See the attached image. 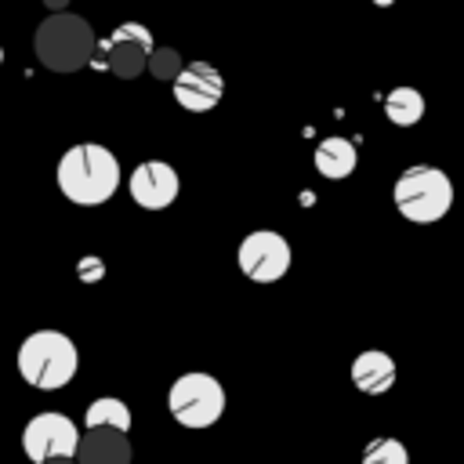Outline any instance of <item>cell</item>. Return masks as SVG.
<instances>
[{
    "mask_svg": "<svg viewBox=\"0 0 464 464\" xmlns=\"http://www.w3.org/2000/svg\"><path fill=\"white\" fill-rule=\"evenodd\" d=\"M58 188L76 207H102L120 188V160L98 141L72 145L58 160Z\"/></svg>",
    "mask_w": 464,
    "mask_h": 464,
    "instance_id": "6da1fadb",
    "label": "cell"
},
{
    "mask_svg": "<svg viewBox=\"0 0 464 464\" xmlns=\"http://www.w3.org/2000/svg\"><path fill=\"white\" fill-rule=\"evenodd\" d=\"M33 51H36L40 65L51 72H76L94 62L98 36L87 18H80L72 11H54L36 25Z\"/></svg>",
    "mask_w": 464,
    "mask_h": 464,
    "instance_id": "7a4b0ae2",
    "label": "cell"
},
{
    "mask_svg": "<svg viewBox=\"0 0 464 464\" xmlns=\"http://www.w3.org/2000/svg\"><path fill=\"white\" fill-rule=\"evenodd\" d=\"M14 362H18V373L25 384H33L40 392H58L76 377L80 352H76L72 337L62 330H36L18 344Z\"/></svg>",
    "mask_w": 464,
    "mask_h": 464,
    "instance_id": "3957f363",
    "label": "cell"
},
{
    "mask_svg": "<svg viewBox=\"0 0 464 464\" xmlns=\"http://www.w3.org/2000/svg\"><path fill=\"white\" fill-rule=\"evenodd\" d=\"M392 199H395V207H399V214L406 221L431 225V221L450 214V207H453V181L439 167L417 163V167H406L395 178Z\"/></svg>",
    "mask_w": 464,
    "mask_h": 464,
    "instance_id": "277c9868",
    "label": "cell"
},
{
    "mask_svg": "<svg viewBox=\"0 0 464 464\" xmlns=\"http://www.w3.org/2000/svg\"><path fill=\"white\" fill-rule=\"evenodd\" d=\"M167 406H170V417L181 424V428H210L214 420H221L225 413V388L218 377L210 373H181L170 392H167Z\"/></svg>",
    "mask_w": 464,
    "mask_h": 464,
    "instance_id": "5b68a950",
    "label": "cell"
},
{
    "mask_svg": "<svg viewBox=\"0 0 464 464\" xmlns=\"http://www.w3.org/2000/svg\"><path fill=\"white\" fill-rule=\"evenodd\" d=\"M152 33L141 22H123L116 25L109 36L98 40L94 58L120 80H134L149 69V54H152Z\"/></svg>",
    "mask_w": 464,
    "mask_h": 464,
    "instance_id": "8992f818",
    "label": "cell"
},
{
    "mask_svg": "<svg viewBox=\"0 0 464 464\" xmlns=\"http://www.w3.org/2000/svg\"><path fill=\"white\" fill-rule=\"evenodd\" d=\"M22 450L33 464H44V460H54V457H76L80 428L65 413L44 410L22 428Z\"/></svg>",
    "mask_w": 464,
    "mask_h": 464,
    "instance_id": "52a82bcc",
    "label": "cell"
},
{
    "mask_svg": "<svg viewBox=\"0 0 464 464\" xmlns=\"http://www.w3.org/2000/svg\"><path fill=\"white\" fill-rule=\"evenodd\" d=\"M239 272L254 283H276L290 272V243L272 232V228H257L239 243Z\"/></svg>",
    "mask_w": 464,
    "mask_h": 464,
    "instance_id": "ba28073f",
    "label": "cell"
},
{
    "mask_svg": "<svg viewBox=\"0 0 464 464\" xmlns=\"http://www.w3.org/2000/svg\"><path fill=\"white\" fill-rule=\"evenodd\" d=\"M130 199L141 210H167L178 199V170L163 160H145L130 170Z\"/></svg>",
    "mask_w": 464,
    "mask_h": 464,
    "instance_id": "9c48e42d",
    "label": "cell"
},
{
    "mask_svg": "<svg viewBox=\"0 0 464 464\" xmlns=\"http://www.w3.org/2000/svg\"><path fill=\"white\" fill-rule=\"evenodd\" d=\"M225 80L210 62H188L174 80V102L188 112H207L221 102Z\"/></svg>",
    "mask_w": 464,
    "mask_h": 464,
    "instance_id": "30bf717a",
    "label": "cell"
},
{
    "mask_svg": "<svg viewBox=\"0 0 464 464\" xmlns=\"http://www.w3.org/2000/svg\"><path fill=\"white\" fill-rule=\"evenodd\" d=\"M130 439L120 428H87L80 435L76 464H130Z\"/></svg>",
    "mask_w": 464,
    "mask_h": 464,
    "instance_id": "8fae6325",
    "label": "cell"
},
{
    "mask_svg": "<svg viewBox=\"0 0 464 464\" xmlns=\"http://www.w3.org/2000/svg\"><path fill=\"white\" fill-rule=\"evenodd\" d=\"M352 384L362 395H384L395 384V359L388 352H381V348L359 352L352 359Z\"/></svg>",
    "mask_w": 464,
    "mask_h": 464,
    "instance_id": "7c38bea8",
    "label": "cell"
},
{
    "mask_svg": "<svg viewBox=\"0 0 464 464\" xmlns=\"http://www.w3.org/2000/svg\"><path fill=\"white\" fill-rule=\"evenodd\" d=\"M315 170L330 181H341L355 170V145L348 138H323L315 145Z\"/></svg>",
    "mask_w": 464,
    "mask_h": 464,
    "instance_id": "4fadbf2b",
    "label": "cell"
},
{
    "mask_svg": "<svg viewBox=\"0 0 464 464\" xmlns=\"http://www.w3.org/2000/svg\"><path fill=\"white\" fill-rule=\"evenodd\" d=\"M83 424L87 428H120V431H130V406L116 395H102L87 406L83 413Z\"/></svg>",
    "mask_w": 464,
    "mask_h": 464,
    "instance_id": "5bb4252c",
    "label": "cell"
},
{
    "mask_svg": "<svg viewBox=\"0 0 464 464\" xmlns=\"http://www.w3.org/2000/svg\"><path fill=\"white\" fill-rule=\"evenodd\" d=\"M384 112H388V120H392L395 127H413V123H420V116H424V98H420V91H413V87H395V91L384 98Z\"/></svg>",
    "mask_w": 464,
    "mask_h": 464,
    "instance_id": "9a60e30c",
    "label": "cell"
},
{
    "mask_svg": "<svg viewBox=\"0 0 464 464\" xmlns=\"http://www.w3.org/2000/svg\"><path fill=\"white\" fill-rule=\"evenodd\" d=\"M362 464H410V453L399 439H370L362 450Z\"/></svg>",
    "mask_w": 464,
    "mask_h": 464,
    "instance_id": "2e32d148",
    "label": "cell"
},
{
    "mask_svg": "<svg viewBox=\"0 0 464 464\" xmlns=\"http://www.w3.org/2000/svg\"><path fill=\"white\" fill-rule=\"evenodd\" d=\"M185 69V62H181V54L174 51V47H152V54H149V72L156 76V80H178V72Z\"/></svg>",
    "mask_w": 464,
    "mask_h": 464,
    "instance_id": "e0dca14e",
    "label": "cell"
},
{
    "mask_svg": "<svg viewBox=\"0 0 464 464\" xmlns=\"http://www.w3.org/2000/svg\"><path fill=\"white\" fill-rule=\"evenodd\" d=\"M102 276H105V265H102L98 257H83V261H80V279H83V283H94V279H102Z\"/></svg>",
    "mask_w": 464,
    "mask_h": 464,
    "instance_id": "ac0fdd59",
    "label": "cell"
},
{
    "mask_svg": "<svg viewBox=\"0 0 464 464\" xmlns=\"http://www.w3.org/2000/svg\"><path fill=\"white\" fill-rule=\"evenodd\" d=\"M65 4H69V0H44V7H47L51 14H54V11H65Z\"/></svg>",
    "mask_w": 464,
    "mask_h": 464,
    "instance_id": "d6986e66",
    "label": "cell"
},
{
    "mask_svg": "<svg viewBox=\"0 0 464 464\" xmlns=\"http://www.w3.org/2000/svg\"><path fill=\"white\" fill-rule=\"evenodd\" d=\"M44 464H76V457H54V460H44Z\"/></svg>",
    "mask_w": 464,
    "mask_h": 464,
    "instance_id": "ffe728a7",
    "label": "cell"
},
{
    "mask_svg": "<svg viewBox=\"0 0 464 464\" xmlns=\"http://www.w3.org/2000/svg\"><path fill=\"white\" fill-rule=\"evenodd\" d=\"M0 62H4V47H0Z\"/></svg>",
    "mask_w": 464,
    "mask_h": 464,
    "instance_id": "44dd1931",
    "label": "cell"
}]
</instances>
